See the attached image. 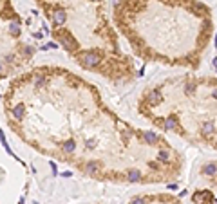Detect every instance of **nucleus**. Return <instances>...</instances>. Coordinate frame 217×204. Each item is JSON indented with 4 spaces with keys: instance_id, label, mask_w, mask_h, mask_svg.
<instances>
[{
    "instance_id": "1",
    "label": "nucleus",
    "mask_w": 217,
    "mask_h": 204,
    "mask_svg": "<svg viewBox=\"0 0 217 204\" xmlns=\"http://www.w3.org/2000/svg\"><path fill=\"white\" fill-rule=\"evenodd\" d=\"M4 114L27 146L96 181L159 183L181 166L159 134L123 121L96 85L65 67L38 65L14 76L4 94Z\"/></svg>"
},
{
    "instance_id": "2",
    "label": "nucleus",
    "mask_w": 217,
    "mask_h": 204,
    "mask_svg": "<svg viewBox=\"0 0 217 204\" xmlns=\"http://www.w3.org/2000/svg\"><path fill=\"white\" fill-rule=\"evenodd\" d=\"M206 7L194 0H114L112 18L147 61L194 65L206 29Z\"/></svg>"
},
{
    "instance_id": "3",
    "label": "nucleus",
    "mask_w": 217,
    "mask_h": 204,
    "mask_svg": "<svg viewBox=\"0 0 217 204\" xmlns=\"http://www.w3.org/2000/svg\"><path fill=\"white\" fill-rule=\"evenodd\" d=\"M43 11L51 36L83 71L114 83L136 78L134 61L121 51L107 16V0H34Z\"/></svg>"
},
{
    "instance_id": "4",
    "label": "nucleus",
    "mask_w": 217,
    "mask_h": 204,
    "mask_svg": "<svg viewBox=\"0 0 217 204\" xmlns=\"http://www.w3.org/2000/svg\"><path fill=\"white\" fill-rule=\"evenodd\" d=\"M33 58V49L24 42L22 16L11 0H0V81L18 76Z\"/></svg>"
},
{
    "instance_id": "5",
    "label": "nucleus",
    "mask_w": 217,
    "mask_h": 204,
    "mask_svg": "<svg viewBox=\"0 0 217 204\" xmlns=\"http://www.w3.org/2000/svg\"><path fill=\"white\" fill-rule=\"evenodd\" d=\"M203 174H205V175H215L217 174V166L215 165H206V166L203 168Z\"/></svg>"
},
{
    "instance_id": "6",
    "label": "nucleus",
    "mask_w": 217,
    "mask_h": 204,
    "mask_svg": "<svg viewBox=\"0 0 217 204\" xmlns=\"http://www.w3.org/2000/svg\"><path fill=\"white\" fill-rule=\"evenodd\" d=\"M214 65H215V69H217V58H215V60H214Z\"/></svg>"
},
{
    "instance_id": "7",
    "label": "nucleus",
    "mask_w": 217,
    "mask_h": 204,
    "mask_svg": "<svg viewBox=\"0 0 217 204\" xmlns=\"http://www.w3.org/2000/svg\"><path fill=\"white\" fill-rule=\"evenodd\" d=\"M215 43H217V36H215Z\"/></svg>"
}]
</instances>
